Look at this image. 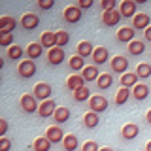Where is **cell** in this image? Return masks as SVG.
Instances as JSON below:
<instances>
[{"label":"cell","mask_w":151,"mask_h":151,"mask_svg":"<svg viewBox=\"0 0 151 151\" xmlns=\"http://www.w3.org/2000/svg\"><path fill=\"white\" fill-rule=\"evenodd\" d=\"M40 44L44 45L47 51H49V49H53V47H57V34H55V32L45 30L44 34L40 36Z\"/></svg>","instance_id":"ffe728a7"},{"label":"cell","mask_w":151,"mask_h":151,"mask_svg":"<svg viewBox=\"0 0 151 151\" xmlns=\"http://www.w3.org/2000/svg\"><path fill=\"white\" fill-rule=\"evenodd\" d=\"M93 0H79V2H78V8L79 9H87V8H93Z\"/></svg>","instance_id":"60d3db41"},{"label":"cell","mask_w":151,"mask_h":151,"mask_svg":"<svg viewBox=\"0 0 151 151\" xmlns=\"http://www.w3.org/2000/svg\"><path fill=\"white\" fill-rule=\"evenodd\" d=\"M98 123H100V117H98V113L87 111V113L83 115V125L87 127V129H96Z\"/></svg>","instance_id":"484cf974"},{"label":"cell","mask_w":151,"mask_h":151,"mask_svg":"<svg viewBox=\"0 0 151 151\" xmlns=\"http://www.w3.org/2000/svg\"><path fill=\"white\" fill-rule=\"evenodd\" d=\"M53 6H55L53 0H40L38 2V8H42V9H51Z\"/></svg>","instance_id":"ab89813d"},{"label":"cell","mask_w":151,"mask_h":151,"mask_svg":"<svg viewBox=\"0 0 151 151\" xmlns=\"http://www.w3.org/2000/svg\"><path fill=\"white\" fill-rule=\"evenodd\" d=\"M119 13H121V17H134L136 15V2L134 0H123Z\"/></svg>","instance_id":"ac0fdd59"},{"label":"cell","mask_w":151,"mask_h":151,"mask_svg":"<svg viewBox=\"0 0 151 151\" xmlns=\"http://www.w3.org/2000/svg\"><path fill=\"white\" fill-rule=\"evenodd\" d=\"M2 45H8V47H12L13 45V36L12 34H6V36H2V42H0Z\"/></svg>","instance_id":"b9f144b4"},{"label":"cell","mask_w":151,"mask_h":151,"mask_svg":"<svg viewBox=\"0 0 151 151\" xmlns=\"http://www.w3.org/2000/svg\"><path fill=\"white\" fill-rule=\"evenodd\" d=\"M108 98H104L102 94H94V96L89 98V108H91V111L94 113H102V111H106L108 110Z\"/></svg>","instance_id":"7a4b0ae2"},{"label":"cell","mask_w":151,"mask_h":151,"mask_svg":"<svg viewBox=\"0 0 151 151\" xmlns=\"http://www.w3.org/2000/svg\"><path fill=\"white\" fill-rule=\"evenodd\" d=\"M93 53H94V45L91 44V42L83 40V42H79V44H78V55L81 57V59L93 57Z\"/></svg>","instance_id":"44dd1931"},{"label":"cell","mask_w":151,"mask_h":151,"mask_svg":"<svg viewBox=\"0 0 151 151\" xmlns=\"http://www.w3.org/2000/svg\"><path fill=\"white\" fill-rule=\"evenodd\" d=\"M78 145H79V140H78V136H76V134H66L64 136V140H63L64 151H76V149H78Z\"/></svg>","instance_id":"4316f807"},{"label":"cell","mask_w":151,"mask_h":151,"mask_svg":"<svg viewBox=\"0 0 151 151\" xmlns=\"http://www.w3.org/2000/svg\"><path fill=\"white\" fill-rule=\"evenodd\" d=\"M113 85V76L111 74H100L98 76V79H96V87L100 89V91H106V89H110Z\"/></svg>","instance_id":"d4e9b609"},{"label":"cell","mask_w":151,"mask_h":151,"mask_svg":"<svg viewBox=\"0 0 151 151\" xmlns=\"http://www.w3.org/2000/svg\"><path fill=\"white\" fill-rule=\"evenodd\" d=\"M145 121H147V123H149V125H151V110H149L147 113H145Z\"/></svg>","instance_id":"f6af8a7d"},{"label":"cell","mask_w":151,"mask_h":151,"mask_svg":"<svg viewBox=\"0 0 151 151\" xmlns=\"http://www.w3.org/2000/svg\"><path fill=\"white\" fill-rule=\"evenodd\" d=\"M98 151H113V149H111V147H100Z\"/></svg>","instance_id":"bcb514c9"},{"label":"cell","mask_w":151,"mask_h":151,"mask_svg":"<svg viewBox=\"0 0 151 151\" xmlns=\"http://www.w3.org/2000/svg\"><path fill=\"white\" fill-rule=\"evenodd\" d=\"M68 66H70V70L72 72H83V68H85V60L81 59L79 55H74V57H70V60H68Z\"/></svg>","instance_id":"f1b7e54d"},{"label":"cell","mask_w":151,"mask_h":151,"mask_svg":"<svg viewBox=\"0 0 151 151\" xmlns=\"http://www.w3.org/2000/svg\"><path fill=\"white\" fill-rule=\"evenodd\" d=\"M42 55H44V45H42V44H30V45L27 47V57L30 60L40 59Z\"/></svg>","instance_id":"603a6c76"},{"label":"cell","mask_w":151,"mask_h":151,"mask_svg":"<svg viewBox=\"0 0 151 151\" xmlns=\"http://www.w3.org/2000/svg\"><path fill=\"white\" fill-rule=\"evenodd\" d=\"M134 36H136V30L132 27H121L115 34L117 42H121V44H130V42L134 40Z\"/></svg>","instance_id":"9c48e42d"},{"label":"cell","mask_w":151,"mask_h":151,"mask_svg":"<svg viewBox=\"0 0 151 151\" xmlns=\"http://www.w3.org/2000/svg\"><path fill=\"white\" fill-rule=\"evenodd\" d=\"M64 47H53V49H49L47 51V63L49 64H53V66H59L60 63L64 60Z\"/></svg>","instance_id":"8992f818"},{"label":"cell","mask_w":151,"mask_h":151,"mask_svg":"<svg viewBox=\"0 0 151 151\" xmlns=\"http://www.w3.org/2000/svg\"><path fill=\"white\" fill-rule=\"evenodd\" d=\"M132 96H134V100H145V98L149 96V87L145 83H136L134 87H132Z\"/></svg>","instance_id":"e0dca14e"},{"label":"cell","mask_w":151,"mask_h":151,"mask_svg":"<svg viewBox=\"0 0 151 151\" xmlns=\"http://www.w3.org/2000/svg\"><path fill=\"white\" fill-rule=\"evenodd\" d=\"M9 147H12V142H9L6 136H2V138H0V151H9Z\"/></svg>","instance_id":"f35d334b"},{"label":"cell","mask_w":151,"mask_h":151,"mask_svg":"<svg viewBox=\"0 0 151 151\" xmlns=\"http://www.w3.org/2000/svg\"><path fill=\"white\" fill-rule=\"evenodd\" d=\"M110 66H111V72L123 76V74H127V70H129V60H127V57L117 55V57H113L110 60Z\"/></svg>","instance_id":"3957f363"},{"label":"cell","mask_w":151,"mask_h":151,"mask_svg":"<svg viewBox=\"0 0 151 151\" xmlns=\"http://www.w3.org/2000/svg\"><path fill=\"white\" fill-rule=\"evenodd\" d=\"M17 72H19V76L21 78H32V76L36 74V63L34 60H21L19 63V66H17Z\"/></svg>","instance_id":"5b68a950"},{"label":"cell","mask_w":151,"mask_h":151,"mask_svg":"<svg viewBox=\"0 0 151 151\" xmlns=\"http://www.w3.org/2000/svg\"><path fill=\"white\" fill-rule=\"evenodd\" d=\"M72 96H74L76 102H85V100L91 98V89H89V87H81V89H78L76 93H72Z\"/></svg>","instance_id":"836d02e7"},{"label":"cell","mask_w":151,"mask_h":151,"mask_svg":"<svg viewBox=\"0 0 151 151\" xmlns=\"http://www.w3.org/2000/svg\"><path fill=\"white\" fill-rule=\"evenodd\" d=\"M136 76H138V78H142V79L149 78V76H151V64H147V63L138 64V68H136Z\"/></svg>","instance_id":"e575fe53"},{"label":"cell","mask_w":151,"mask_h":151,"mask_svg":"<svg viewBox=\"0 0 151 151\" xmlns=\"http://www.w3.org/2000/svg\"><path fill=\"white\" fill-rule=\"evenodd\" d=\"M100 8H102V12H113V9H117V2L115 0H102Z\"/></svg>","instance_id":"8d00e7d4"},{"label":"cell","mask_w":151,"mask_h":151,"mask_svg":"<svg viewBox=\"0 0 151 151\" xmlns=\"http://www.w3.org/2000/svg\"><path fill=\"white\" fill-rule=\"evenodd\" d=\"M32 149L34 151H49L51 149V142L45 138V136H40V138L34 140V144H32Z\"/></svg>","instance_id":"1f68e13d"},{"label":"cell","mask_w":151,"mask_h":151,"mask_svg":"<svg viewBox=\"0 0 151 151\" xmlns=\"http://www.w3.org/2000/svg\"><path fill=\"white\" fill-rule=\"evenodd\" d=\"M21 108L25 113H38V108H40L38 98L34 94H23L21 96Z\"/></svg>","instance_id":"6da1fadb"},{"label":"cell","mask_w":151,"mask_h":151,"mask_svg":"<svg viewBox=\"0 0 151 151\" xmlns=\"http://www.w3.org/2000/svg\"><path fill=\"white\" fill-rule=\"evenodd\" d=\"M40 25V17L36 15V13H25L21 19V27L25 28V30H34V28Z\"/></svg>","instance_id":"4fadbf2b"},{"label":"cell","mask_w":151,"mask_h":151,"mask_svg":"<svg viewBox=\"0 0 151 151\" xmlns=\"http://www.w3.org/2000/svg\"><path fill=\"white\" fill-rule=\"evenodd\" d=\"M15 27H17V21L13 17H9V15H4L2 19H0V32H2V36H6V34H12L13 30H15Z\"/></svg>","instance_id":"5bb4252c"},{"label":"cell","mask_w":151,"mask_h":151,"mask_svg":"<svg viewBox=\"0 0 151 151\" xmlns=\"http://www.w3.org/2000/svg\"><path fill=\"white\" fill-rule=\"evenodd\" d=\"M98 149H100V147H98V144H96V142H85V144H83V147H81V151H98Z\"/></svg>","instance_id":"74e56055"},{"label":"cell","mask_w":151,"mask_h":151,"mask_svg":"<svg viewBox=\"0 0 151 151\" xmlns=\"http://www.w3.org/2000/svg\"><path fill=\"white\" fill-rule=\"evenodd\" d=\"M145 151H151V142H147V145H145Z\"/></svg>","instance_id":"7dc6e473"},{"label":"cell","mask_w":151,"mask_h":151,"mask_svg":"<svg viewBox=\"0 0 151 151\" xmlns=\"http://www.w3.org/2000/svg\"><path fill=\"white\" fill-rule=\"evenodd\" d=\"M81 76H83L85 81H96L98 76H100V70H98V66H94V64L93 66H85Z\"/></svg>","instance_id":"7402d4cb"},{"label":"cell","mask_w":151,"mask_h":151,"mask_svg":"<svg viewBox=\"0 0 151 151\" xmlns=\"http://www.w3.org/2000/svg\"><path fill=\"white\" fill-rule=\"evenodd\" d=\"M127 49H129V53L130 55H144V51H145V44L142 40H132L129 45H127Z\"/></svg>","instance_id":"83f0119b"},{"label":"cell","mask_w":151,"mask_h":151,"mask_svg":"<svg viewBox=\"0 0 151 151\" xmlns=\"http://www.w3.org/2000/svg\"><path fill=\"white\" fill-rule=\"evenodd\" d=\"M138 134H140V127L136 125V123H129V125H125L123 130H121L123 140H134Z\"/></svg>","instance_id":"d6986e66"},{"label":"cell","mask_w":151,"mask_h":151,"mask_svg":"<svg viewBox=\"0 0 151 151\" xmlns=\"http://www.w3.org/2000/svg\"><path fill=\"white\" fill-rule=\"evenodd\" d=\"M53 119H55L57 125H63V123H66L70 119V110L66 106H59L57 111H55V115H53Z\"/></svg>","instance_id":"cb8c5ba5"},{"label":"cell","mask_w":151,"mask_h":151,"mask_svg":"<svg viewBox=\"0 0 151 151\" xmlns=\"http://www.w3.org/2000/svg\"><path fill=\"white\" fill-rule=\"evenodd\" d=\"M85 83H87V81L83 79V76H81V74H79V76H78V74H74V76H70V78L66 79V87H68L72 93H76L78 89L85 87Z\"/></svg>","instance_id":"2e32d148"},{"label":"cell","mask_w":151,"mask_h":151,"mask_svg":"<svg viewBox=\"0 0 151 151\" xmlns=\"http://www.w3.org/2000/svg\"><path fill=\"white\" fill-rule=\"evenodd\" d=\"M119 21H121L119 9H113V12H102V25L104 27H115Z\"/></svg>","instance_id":"8fae6325"},{"label":"cell","mask_w":151,"mask_h":151,"mask_svg":"<svg viewBox=\"0 0 151 151\" xmlns=\"http://www.w3.org/2000/svg\"><path fill=\"white\" fill-rule=\"evenodd\" d=\"M51 93H53V89H51V85H49V83H38L36 87H34V93H32V94H34L38 100L45 102V100H49Z\"/></svg>","instance_id":"ba28073f"},{"label":"cell","mask_w":151,"mask_h":151,"mask_svg":"<svg viewBox=\"0 0 151 151\" xmlns=\"http://www.w3.org/2000/svg\"><path fill=\"white\" fill-rule=\"evenodd\" d=\"M151 19L147 13H136L134 17H132V28L134 30H145V28L149 27Z\"/></svg>","instance_id":"7c38bea8"},{"label":"cell","mask_w":151,"mask_h":151,"mask_svg":"<svg viewBox=\"0 0 151 151\" xmlns=\"http://www.w3.org/2000/svg\"><path fill=\"white\" fill-rule=\"evenodd\" d=\"M25 53H27V51L23 49L21 45H12V47H8V59H12V60H21Z\"/></svg>","instance_id":"d6a6232c"},{"label":"cell","mask_w":151,"mask_h":151,"mask_svg":"<svg viewBox=\"0 0 151 151\" xmlns=\"http://www.w3.org/2000/svg\"><path fill=\"white\" fill-rule=\"evenodd\" d=\"M136 83H138V76H136V72H127V74L121 76V87L130 89V87H134Z\"/></svg>","instance_id":"f546056e"},{"label":"cell","mask_w":151,"mask_h":151,"mask_svg":"<svg viewBox=\"0 0 151 151\" xmlns=\"http://www.w3.org/2000/svg\"><path fill=\"white\" fill-rule=\"evenodd\" d=\"M144 36H145V40H147V42H151V25L144 30Z\"/></svg>","instance_id":"ee69618b"},{"label":"cell","mask_w":151,"mask_h":151,"mask_svg":"<svg viewBox=\"0 0 151 151\" xmlns=\"http://www.w3.org/2000/svg\"><path fill=\"white\" fill-rule=\"evenodd\" d=\"M6 132H8V121L0 119V136H6Z\"/></svg>","instance_id":"7bdbcfd3"},{"label":"cell","mask_w":151,"mask_h":151,"mask_svg":"<svg viewBox=\"0 0 151 151\" xmlns=\"http://www.w3.org/2000/svg\"><path fill=\"white\" fill-rule=\"evenodd\" d=\"M57 108H59V106L49 98V100H45V102L40 104V108H38V115L44 117V119H45V117H53L55 111H57Z\"/></svg>","instance_id":"30bf717a"},{"label":"cell","mask_w":151,"mask_h":151,"mask_svg":"<svg viewBox=\"0 0 151 151\" xmlns=\"http://www.w3.org/2000/svg\"><path fill=\"white\" fill-rule=\"evenodd\" d=\"M55 34H57V45H59V47L68 45V42H70V34H68L66 30H57Z\"/></svg>","instance_id":"d590c367"},{"label":"cell","mask_w":151,"mask_h":151,"mask_svg":"<svg viewBox=\"0 0 151 151\" xmlns=\"http://www.w3.org/2000/svg\"><path fill=\"white\" fill-rule=\"evenodd\" d=\"M110 60V51L106 47H94V53H93V63L94 66L98 64H106Z\"/></svg>","instance_id":"9a60e30c"},{"label":"cell","mask_w":151,"mask_h":151,"mask_svg":"<svg viewBox=\"0 0 151 151\" xmlns=\"http://www.w3.org/2000/svg\"><path fill=\"white\" fill-rule=\"evenodd\" d=\"M64 132H63V129H60L59 125H53V127H49V129L45 130V138L51 142V144H60V142L64 140Z\"/></svg>","instance_id":"52a82bcc"},{"label":"cell","mask_w":151,"mask_h":151,"mask_svg":"<svg viewBox=\"0 0 151 151\" xmlns=\"http://www.w3.org/2000/svg\"><path fill=\"white\" fill-rule=\"evenodd\" d=\"M129 98H130V89L119 87V91L115 93V106H123V104H127Z\"/></svg>","instance_id":"4dcf8cb0"},{"label":"cell","mask_w":151,"mask_h":151,"mask_svg":"<svg viewBox=\"0 0 151 151\" xmlns=\"http://www.w3.org/2000/svg\"><path fill=\"white\" fill-rule=\"evenodd\" d=\"M81 9H79L78 6H68L63 12V17H64V21L66 23H70V25H76V23H79L81 21Z\"/></svg>","instance_id":"277c9868"}]
</instances>
